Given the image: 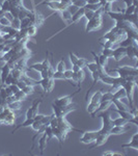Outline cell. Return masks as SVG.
<instances>
[{"instance_id":"60","label":"cell","mask_w":138,"mask_h":156,"mask_svg":"<svg viewBox=\"0 0 138 156\" xmlns=\"http://www.w3.org/2000/svg\"><path fill=\"white\" fill-rule=\"evenodd\" d=\"M86 2L90 4H96V3H100V0H87Z\"/></svg>"},{"instance_id":"15","label":"cell","mask_w":138,"mask_h":156,"mask_svg":"<svg viewBox=\"0 0 138 156\" xmlns=\"http://www.w3.org/2000/svg\"><path fill=\"white\" fill-rule=\"evenodd\" d=\"M126 56L130 57V59H134L138 57V50L137 44L131 45V46L126 47Z\"/></svg>"},{"instance_id":"63","label":"cell","mask_w":138,"mask_h":156,"mask_svg":"<svg viewBox=\"0 0 138 156\" xmlns=\"http://www.w3.org/2000/svg\"><path fill=\"white\" fill-rule=\"evenodd\" d=\"M71 1H72V3H73V2H74V1H75V0H71Z\"/></svg>"},{"instance_id":"37","label":"cell","mask_w":138,"mask_h":156,"mask_svg":"<svg viewBox=\"0 0 138 156\" xmlns=\"http://www.w3.org/2000/svg\"><path fill=\"white\" fill-rule=\"evenodd\" d=\"M42 65H43V70H48L50 67H52L51 62H50V59H49V57H48V53H47L46 57H45V59L43 60Z\"/></svg>"},{"instance_id":"32","label":"cell","mask_w":138,"mask_h":156,"mask_svg":"<svg viewBox=\"0 0 138 156\" xmlns=\"http://www.w3.org/2000/svg\"><path fill=\"white\" fill-rule=\"evenodd\" d=\"M59 14L61 15V18H62V20H64V21H66V22H70V20H71V18H72V15L70 14L67 9H64V11L60 12Z\"/></svg>"},{"instance_id":"50","label":"cell","mask_w":138,"mask_h":156,"mask_svg":"<svg viewBox=\"0 0 138 156\" xmlns=\"http://www.w3.org/2000/svg\"><path fill=\"white\" fill-rule=\"evenodd\" d=\"M94 14H95V12H94V11H90V9H84V17L87 19V21H88V20H90V19L92 18Z\"/></svg>"},{"instance_id":"26","label":"cell","mask_w":138,"mask_h":156,"mask_svg":"<svg viewBox=\"0 0 138 156\" xmlns=\"http://www.w3.org/2000/svg\"><path fill=\"white\" fill-rule=\"evenodd\" d=\"M31 25H33V24H32L31 20H30L28 17H25V18L20 20V29L21 28H28V27L31 26Z\"/></svg>"},{"instance_id":"34","label":"cell","mask_w":138,"mask_h":156,"mask_svg":"<svg viewBox=\"0 0 138 156\" xmlns=\"http://www.w3.org/2000/svg\"><path fill=\"white\" fill-rule=\"evenodd\" d=\"M9 9H11V3H9V0H4V1L1 3V7H0V9L6 14V12H9Z\"/></svg>"},{"instance_id":"56","label":"cell","mask_w":138,"mask_h":156,"mask_svg":"<svg viewBox=\"0 0 138 156\" xmlns=\"http://www.w3.org/2000/svg\"><path fill=\"white\" fill-rule=\"evenodd\" d=\"M9 87H11V90H12V93H14V94H16V93L18 92V90H20V89L18 87V85H17V84L12 83V84H9Z\"/></svg>"},{"instance_id":"38","label":"cell","mask_w":138,"mask_h":156,"mask_svg":"<svg viewBox=\"0 0 138 156\" xmlns=\"http://www.w3.org/2000/svg\"><path fill=\"white\" fill-rule=\"evenodd\" d=\"M102 54L104 56H106L107 58H110V57H112V54H113V48H103Z\"/></svg>"},{"instance_id":"18","label":"cell","mask_w":138,"mask_h":156,"mask_svg":"<svg viewBox=\"0 0 138 156\" xmlns=\"http://www.w3.org/2000/svg\"><path fill=\"white\" fill-rule=\"evenodd\" d=\"M125 148H133L134 150L138 151V132L134 133L131 138V142L122 145V149H125Z\"/></svg>"},{"instance_id":"47","label":"cell","mask_w":138,"mask_h":156,"mask_svg":"<svg viewBox=\"0 0 138 156\" xmlns=\"http://www.w3.org/2000/svg\"><path fill=\"white\" fill-rule=\"evenodd\" d=\"M100 44L103 46V48H113V46H114L113 43L111 41H109V40H105V43L100 42Z\"/></svg>"},{"instance_id":"7","label":"cell","mask_w":138,"mask_h":156,"mask_svg":"<svg viewBox=\"0 0 138 156\" xmlns=\"http://www.w3.org/2000/svg\"><path fill=\"white\" fill-rule=\"evenodd\" d=\"M27 17H28V18L31 20L32 24H33L34 26H36V27L42 26V25L44 24V22L46 21V19H47L45 16H43L41 12H37L36 9L34 6L32 7L31 9H30V12H29V15Z\"/></svg>"},{"instance_id":"39","label":"cell","mask_w":138,"mask_h":156,"mask_svg":"<svg viewBox=\"0 0 138 156\" xmlns=\"http://www.w3.org/2000/svg\"><path fill=\"white\" fill-rule=\"evenodd\" d=\"M66 62H64V59H60V62L57 64L56 66V71H59V72H64V70H66Z\"/></svg>"},{"instance_id":"30","label":"cell","mask_w":138,"mask_h":156,"mask_svg":"<svg viewBox=\"0 0 138 156\" xmlns=\"http://www.w3.org/2000/svg\"><path fill=\"white\" fill-rule=\"evenodd\" d=\"M137 12V6L135 5H130V6H126V9H124V11H122L120 12H122V14H126V15H131V14H134V12Z\"/></svg>"},{"instance_id":"31","label":"cell","mask_w":138,"mask_h":156,"mask_svg":"<svg viewBox=\"0 0 138 156\" xmlns=\"http://www.w3.org/2000/svg\"><path fill=\"white\" fill-rule=\"evenodd\" d=\"M28 70H34L37 73H41L43 71V65L42 62H36V64H32L28 67Z\"/></svg>"},{"instance_id":"23","label":"cell","mask_w":138,"mask_h":156,"mask_svg":"<svg viewBox=\"0 0 138 156\" xmlns=\"http://www.w3.org/2000/svg\"><path fill=\"white\" fill-rule=\"evenodd\" d=\"M122 98H126V92L122 87H119L116 92H114L113 95H112V99L122 100Z\"/></svg>"},{"instance_id":"12","label":"cell","mask_w":138,"mask_h":156,"mask_svg":"<svg viewBox=\"0 0 138 156\" xmlns=\"http://www.w3.org/2000/svg\"><path fill=\"white\" fill-rule=\"evenodd\" d=\"M82 136L80 137V142L83 144H91L96 140V138L99 135V130L98 131H83Z\"/></svg>"},{"instance_id":"55","label":"cell","mask_w":138,"mask_h":156,"mask_svg":"<svg viewBox=\"0 0 138 156\" xmlns=\"http://www.w3.org/2000/svg\"><path fill=\"white\" fill-rule=\"evenodd\" d=\"M16 84L18 85V87H19L20 90H23L24 87H26V85H27V83H26V82H25L24 80H22V79H21V80H18V82H17Z\"/></svg>"},{"instance_id":"17","label":"cell","mask_w":138,"mask_h":156,"mask_svg":"<svg viewBox=\"0 0 138 156\" xmlns=\"http://www.w3.org/2000/svg\"><path fill=\"white\" fill-rule=\"evenodd\" d=\"M11 71H12L11 67H9L6 62L1 68H0V72H1L0 73V80H1V84H4L5 78L11 74Z\"/></svg>"},{"instance_id":"10","label":"cell","mask_w":138,"mask_h":156,"mask_svg":"<svg viewBox=\"0 0 138 156\" xmlns=\"http://www.w3.org/2000/svg\"><path fill=\"white\" fill-rule=\"evenodd\" d=\"M40 84L43 87V90H44V94L45 95H49L51 94V92L54 89V79L53 78H42L40 80Z\"/></svg>"},{"instance_id":"8","label":"cell","mask_w":138,"mask_h":156,"mask_svg":"<svg viewBox=\"0 0 138 156\" xmlns=\"http://www.w3.org/2000/svg\"><path fill=\"white\" fill-rule=\"evenodd\" d=\"M51 106L52 109H53V115L55 117H66L67 114L77 109V107H73L72 104L67 105V106H57V105L52 103Z\"/></svg>"},{"instance_id":"35","label":"cell","mask_w":138,"mask_h":156,"mask_svg":"<svg viewBox=\"0 0 138 156\" xmlns=\"http://www.w3.org/2000/svg\"><path fill=\"white\" fill-rule=\"evenodd\" d=\"M100 7H102L101 3H96V4H90V3H86V5L84 6L85 9H90V11L96 12L97 9H99Z\"/></svg>"},{"instance_id":"44","label":"cell","mask_w":138,"mask_h":156,"mask_svg":"<svg viewBox=\"0 0 138 156\" xmlns=\"http://www.w3.org/2000/svg\"><path fill=\"white\" fill-rule=\"evenodd\" d=\"M11 26L15 29H20V19L18 18H12L11 21Z\"/></svg>"},{"instance_id":"59","label":"cell","mask_w":138,"mask_h":156,"mask_svg":"<svg viewBox=\"0 0 138 156\" xmlns=\"http://www.w3.org/2000/svg\"><path fill=\"white\" fill-rule=\"evenodd\" d=\"M124 1V3L126 4V6H130L133 4V0H122Z\"/></svg>"},{"instance_id":"45","label":"cell","mask_w":138,"mask_h":156,"mask_svg":"<svg viewBox=\"0 0 138 156\" xmlns=\"http://www.w3.org/2000/svg\"><path fill=\"white\" fill-rule=\"evenodd\" d=\"M86 3H87L86 0H75L72 4H74V5H76L77 7L81 9V7H84L85 5H86Z\"/></svg>"},{"instance_id":"16","label":"cell","mask_w":138,"mask_h":156,"mask_svg":"<svg viewBox=\"0 0 138 156\" xmlns=\"http://www.w3.org/2000/svg\"><path fill=\"white\" fill-rule=\"evenodd\" d=\"M112 57L115 59V62L122 60L124 57H126V48H124V47H119V48H116V49H113Z\"/></svg>"},{"instance_id":"53","label":"cell","mask_w":138,"mask_h":156,"mask_svg":"<svg viewBox=\"0 0 138 156\" xmlns=\"http://www.w3.org/2000/svg\"><path fill=\"white\" fill-rule=\"evenodd\" d=\"M42 123L41 122H39V121H33V123L31 124V128L33 130H36V131H37V130L41 128V126H42Z\"/></svg>"},{"instance_id":"33","label":"cell","mask_w":138,"mask_h":156,"mask_svg":"<svg viewBox=\"0 0 138 156\" xmlns=\"http://www.w3.org/2000/svg\"><path fill=\"white\" fill-rule=\"evenodd\" d=\"M22 90H23L25 94H26V96H30V95L34 94V85L27 84L26 87H25Z\"/></svg>"},{"instance_id":"27","label":"cell","mask_w":138,"mask_h":156,"mask_svg":"<svg viewBox=\"0 0 138 156\" xmlns=\"http://www.w3.org/2000/svg\"><path fill=\"white\" fill-rule=\"evenodd\" d=\"M112 122H113L114 126H126L128 123H129L126 119H124V118H122V117L112 120Z\"/></svg>"},{"instance_id":"19","label":"cell","mask_w":138,"mask_h":156,"mask_svg":"<svg viewBox=\"0 0 138 156\" xmlns=\"http://www.w3.org/2000/svg\"><path fill=\"white\" fill-rule=\"evenodd\" d=\"M39 149H40V154L41 155H43L44 154V151H45V149L47 148V144H48V140H47V135H46V133L45 132H43L42 133V136H41V138H40L39 140Z\"/></svg>"},{"instance_id":"13","label":"cell","mask_w":138,"mask_h":156,"mask_svg":"<svg viewBox=\"0 0 138 156\" xmlns=\"http://www.w3.org/2000/svg\"><path fill=\"white\" fill-rule=\"evenodd\" d=\"M110 135L111 134L108 132H100V130H99V135H98L96 140L94 142L95 144L92 145L88 150H92V149H95V148L101 147V146H103L104 144H106L107 140H108V137L110 136Z\"/></svg>"},{"instance_id":"11","label":"cell","mask_w":138,"mask_h":156,"mask_svg":"<svg viewBox=\"0 0 138 156\" xmlns=\"http://www.w3.org/2000/svg\"><path fill=\"white\" fill-rule=\"evenodd\" d=\"M39 4H43V5H47L50 7L51 9H53L55 12H60L64 9H67V7L64 5H62L61 2L57 1V0H46V1H43Z\"/></svg>"},{"instance_id":"9","label":"cell","mask_w":138,"mask_h":156,"mask_svg":"<svg viewBox=\"0 0 138 156\" xmlns=\"http://www.w3.org/2000/svg\"><path fill=\"white\" fill-rule=\"evenodd\" d=\"M81 90V87H79L78 90L77 92H75L74 94L72 95H67V96H64V97H60V98H57V99L54 100L53 104L57 105V106H67V105H71L72 102H73V98L76 94H78V93Z\"/></svg>"},{"instance_id":"21","label":"cell","mask_w":138,"mask_h":156,"mask_svg":"<svg viewBox=\"0 0 138 156\" xmlns=\"http://www.w3.org/2000/svg\"><path fill=\"white\" fill-rule=\"evenodd\" d=\"M6 106L9 107V108H11L12 110H14V112H19V110L22 109V101H19V100H15V101L9 103Z\"/></svg>"},{"instance_id":"57","label":"cell","mask_w":138,"mask_h":156,"mask_svg":"<svg viewBox=\"0 0 138 156\" xmlns=\"http://www.w3.org/2000/svg\"><path fill=\"white\" fill-rule=\"evenodd\" d=\"M72 71L73 72H75V73H76V72H78L79 71V70H81V68H80L79 66H77V65H73V67H72Z\"/></svg>"},{"instance_id":"6","label":"cell","mask_w":138,"mask_h":156,"mask_svg":"<svg viewBox=\"0 0 138 156\" xmlns=\"http://www.w3.org/2000/svg\"><path fill=\"white\" fill-rule=\"evenodd\" d=\"M137 85L136 80H126V82L122 85V89L126 92V98H128L130 102V108L134 107V100H133V90Z\"/></svg>"},{"instance_id":"61","label":"cell","mask_w":138,"mask_h":156,"mask_svg":"<svg viewBox=\"0 0 138 156\" xmlns=\"http://www.w3.org/2000/svg\"><path fill=\"white\" fill-rule=\"evenodd\" d=\"M4 16H5V12H2L1 9H0V18H2V17H4Z\"/></svg>"},{"instance_id":"36","label":"cell","mask_w":138,"mask_h":156,"mask_svg":"<svg viewBox=\"0 0 138 156\" xmlns=\"http://www.w3.org/2000/svg\"><path fill=\"white\" fill-rule=\"evenodd\" d=\"M14 96H15V98H16V100H19V101H22V100H24L25 98L27 97L26 94H25V93L22 90H18L16 94H14Z\"/></svg>"},{"instance_id":"25","label":"cell","mask_w":138,"mask_h":156,"mask_svg":"<svg viewBox=\"0 0 138 156\" xmlns=\"http://www.w3.org/2000/svg\"><path fill=\"white\" fill-rule=\"evenodd\" d=\"M75 73V72H74ZM76 74V79H77V85H78L79 87H80V84L83 82V80H84V78H85V73L83 71V69H81V70H79L78 72H76L75 73Z\"/></svg>"},{"instance_id":"28","label":"cell","mask_w":138,"mask_h":156,"mask_svg":"<svg viewBox=\"0 0 138 156\" xmlns=\"http://www.w3.org/2000/svg\"><path fill=\"white\" fill-rule=\"evenodd\" d=\"M99 104L100 103H92V102H89L88 103V105H87V107H86V110H87V112L91 115L92 114H94L95 112L97 110V108L99 107Z\"/></svg>"},{"instance_id":"51","label":"cell","mask_w":138,"mask_h":156,"mask_svg":"<svg viewBox=\"0 0 138 156\" xmlns=\"http://www.w3.org/2000/svg\"><path fill=\"white\" fill-rule=\"evenodd\" d=\"M67 11H69L70 14H71L72 16H73V15H74V14H76L77 11H78V9H79V7H77L76 5H74V4H71V5L67 6Z\"/></svg>"},{"instance_id":"5","label":"cell","mask_w":138,"mask_h":156,"mask_svg":"<svg viewBox=\"0 0 138 156\" xmlns=\"http://www.w3.org/2000/svg\"><path fill=\"white\" fill-rule=\"evenodd\" d=\"M2 118V125H6V126H11V125H15L16 123V112L12 110L11 108H9L7 106L4 107L3 112L1 114Z\"/></svg>"},{"instance_id":"43","label":"cell","mask_w":138,"mask_h":156,"mask_svg":"<svg viewBox=\"0 0 138 156\" xmlns=\"http://www.w3.org/2000/svg\"><path fill=\"white\" fill-rule=\"evenodd\" d=\"M53 79H58V80H66L64 78V72H59V71H55L54 74H53Z\"/></svg>"},{"instance_id":"49","label":"cell","mask_w":138,"mask_h":156,"mask_svg":"<svg viewBox=\"0 0 138 156\" xmlns=\"http://www.w3.org/2000/svg\"><path fill=\"white\" fill-rule=\"evenodd\" d=\"M86 64H87V60L85 59V58H78V60H77V66H79L81 69H83V68L86 67Z\"/></svg>"},{"instance_id":"58","label":"cell","mask_w":138,"mask_h":156,"mask_svg":"<svg viewBox=\"0 0 138 156\" xmlns=\"http://www.w3.org/2000/svg\"><path fill=\"white\" fill-rule=\"evenodd\" d=\"M0 105H1V106H6V102H5V100L3 99V97L1 96V94H0Z\"/></svg>"},{"instance_id":"40","label":"cell","mask_w":138,"mask_h":156,"mask_svg":"<svg viewBox=\"0 0 138 156\" xmlns=\"http://www.w3.org/2000/svg\"><path fill=\"white\" fill-rule=\"evenodd\" d=\"M99 56V64H100V66L103 67V68H105L106 67V65H107V62H108V58H107L106 56H104L102 53L100 54V55H98Z\"/></svg>"},{"instance_id":"62","label":"cell","mask_w":138,"mask_h":156,"mask_svg":"<svg viewBox=\"0 0 138 156\" xmlns=\"http://www.w3.org/2000/svg\"><path fill=\"white\" fill-rule=\"evenodd\" d=\"M4 41H3V39H2V36H1V32H0V44L1 43H3Z\"/></svg>"},{"instance_id":"41","label":"cell","mask_w":138,"mask_h":156,"mask_svg":"<svg viewBox=\"0 0 138 156\" xmlns=\"http://www.w3.org/2000/svg\"><path fill=\"white\" fill-rule=\"evenodd\" d=\"M85 68H87V70H88L90 73H92L95 71H98V66H97L96 62H87L86 67H85Z\"/></svg>"},{"instance_id":"22","label":"cell","mask_w":138,"mask_h":156,"mask_svg":"<svg viewBox=\"0 0 138 156\" xmlns=\"http://www.w3.org/2000/svg\"><path fill=\"white\" fill-rule=\"evenodd\" d=\"M111 103H113L115 105V108L119 110H130V108L127 106L126 104L122 102V100H117V99H111Z\"/></svg>"},{"instance_id":"24","label":"cell","mask_w":138,"mask_h":156,"mask_svg":"<svg viewBox=\"0 0 138 156\" xmlns=\"http://www.w3.org/2000/svg\"><path fill=\"white\" fill-rule=\"evenodd\" d=\"M134 44H137V40L133 39V37H127V39L125 40L124 42L119 43V47H124V48H126V47L131 46V45H134Z\"/></svg>"},{"instance_id":"14","label":"cell","mask_w":138,"mask_h":156,"mask_svg":"<svg viewBox=\"0 0 138 156\" xmlns=\"http://www.w3.org/2000/svg\"><path fill=\"white\" fill-rule=\"evenodd\" d=\"M41 103H42V98L41 99H36L32 102V105L26 112V119H31V118H33L34 115L39 114V107Z\"/></svg>"},{"instance_id":"29","label":"cell","mask_w":138,"mask_h":156,"mask_svg":"<svg viewBox=\"0 0 138 156\" xmlns=\"http://www.w3.org/2000/svg\"><path fill=\"white\" fill-rule=\"evenodd\" d=\"M102 90H96L94 95H92L91 99H90L89 102H92V103H100L101 101V97H102Z\"/></svg>"},{"instance_id":"2","label":"cell","mask_w":138,"mask_h":156,"mask_svg":"<svg viewBox=\"0 0 138 156\" xmlns=\"http://www.w3.org/2000/svg\"><path fill=\"white\" fill-rule=\"evenodd\" d=\"M124 34H126V32H125L124 30L119 28L117 26H114V27H112L106 34H104L103 37H100L98 41L100 42V41H102V40H109V41H111L113 44H115V43L120 42L122 37L124 36Z\"/></svg>"},{"instance_id":"64","label":"cell","mask_w":138,"mask_h":156,"mask_svg":"<svg viewBox=\"0 0 138 156\" xmlns=\"http://www.w3.org/2000/svg\"><path fill=\"white\" fill-rule=\"evenodd\" d=\"M86 1H87V0H86Z\"/></svg>"},{"instance_id":"46","label":"cell","mask_w":138,"mask_h":156,"mask_svg":"<svg viewBox=\"0 0 138 156\" xmlns=\"http://www.w3.org/2000/svg\"><path fill=\"white\" fill-rule=\"evenodd\" d=\"M11 25V20L7 19L5 16L0 18V26H9Z\"/></svg>"},{"instance_id":"42","label":"cell","mask_w":138,"mask_h":156,"mask_svg":"<svg viewBox=\"0 0 138 156\" xmlns=\"http://www.w3.org/2000/svg\"><path fill=\"white\" fill-rule=\"evenodd\" d=\"M36 30H37V27L34 26V25H31V26H29L28 28H27V34H28L29 37H33L34 34H36Z\"/></svg>"},{"instance_id":"52","label":"cell","mask_w":138,"mask_h":156,"mask_svg":"<svg viewBox=\"0 0 138 156\" xmlns=\"http://www.w3.org/2000/svg\"><path fill=\"white\" fill-rule=\"evenodd\" d=\"M103 156H122V154L119 152H114V151H106L102 154Z\"/></svg>"},{"instance_id":"3","label":"cell","mask_w":138,"mask_h":156,"mask_svg":"<svg viewBox=\"0 0 138 156\" xmlns=\"http://www.w3.org/2000/svg\"><path fill=\"white\" fill-rule=\"evenodd\" d=\"M99 118L102 119V128L100 129V132H108L110 133V129L113 126V122L110 117V110L105 109L99 115Z\"/></svg>"},{"instance_id":"48","label":"cell","mask_w":138,"mask_h":156,"mask_svg":"<svg viewBox=\"0 0 138 156\" xmlns=\"http://www.w3.org/2000/svg\"><path fill=\"white\" fill-rule=\"evenodd\" d=\"M70 60H71V64L72 65H76L77 64V60H78L79 57L77 56L76 54L74 53V52H70Z\"/></svg>"},{"instance_id":"4","label":"cell","mask_w":138,"mask_h":156,"mask_svg":"<svg viewBox=\"0 0 138 156\" xmlns=\"http://www.w3.org/2000/svg\"><path fill=\"white\" fill-rule=\"evenodd\" d=\"M113 72H116L117 75L119 77L126 79L127 77L129 76H138V70L137 67H130V66H122V67H119L114 70H111Z\"/></svg>"},{"instance_id":"20","label":"cell","mask_w":138,"mask_h":156,"mask_svg":"<svg viewBox=\"0 0 138 156\" xmlns=\"http://www.w3.org/2000/svg\"><path fill=\"white\" fill-rule=\"evenodd\" d=\"M128 130H129V128L126 127V126H112L111 129H110V134H113V135H120V134H124V133H126Z\"/></svg>"},{"instance_id":"54","label":"cell","mask_w":138,"mask_h":156,"mask_svg":"<svg viewBox=\"0 0 138 156\" xmlns=\"http://www.w3.org/2000/svg\"><path fill=\"white\" fill-rule=\"evenodd\" d=\"M64 78H66V80H71L72 78V75H73V71L72 70H64Z\"/></svg>"},{"instance_id":"1","label":"cell","mask_w":138,"mask_h":156,"mask_svg":"<svg viewBox=\"0 0 138 156\" xmlns=\"http://www.w3.org/2000/svg\"><path fill=\"white\" fill-rule=\"evenodd\" d=\"M102 14H103V9H102V7H100L99 9H97V11L95 12L92 18L87 21L86 27H85V32H86V34L101 29L102 23H103Z\"/></svg>"}]
</instances>
